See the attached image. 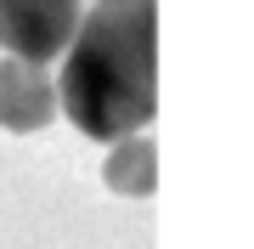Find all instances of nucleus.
Returning a JSON list of instances; mask_svg holds the SVG:
<instances>
[{"label": "nucleus", "instance_id": "3", "mask_svg": "<svg viewBox=\"0 0 254 249\" xmlns=\"http://www.w3.org/2000/svg\"><path fill=\"white\" fill-rule=\"evenodd\" d=\"M57 113H63V96H57L51 68L0 51V125L17 130V136H34V130H46L57 119Z\"/></svg>", "mask_w": 254, "mask_h": 249}, {"label": "nucleus", "instance_id": "1", "mask_svg": "<svg viewBox=\"0 0 254 249\" xmlns=\"http://www.w3.org/2000/svg\"><path fill=\"white\" fill-rule=\"evenodd\" d=\"M63 113L79 136L119 142L158 113V0H91L57 74Z\"/></svg>", "mask_w": 254, "mask_h": 249}, {"label": "nucleus", "instance_id": "4", "mask_svg": "<svg viewBox=\"0 0 254 249\" xmlns=\"http://www.w3.org/2000/svg\"><path fill=\"white\" fill-rule=\"evenodd\" d=\"M102 181H108V193H119V198H153V187H158V148H153V136L136 130V136L108 142Z\"/></svg>", "mask_w": 254, "mask_h": 249}, {"label": "nucleus", "instance_id": "2", "mask_svg": "<svg viewBox=\"0 0 254 249\" xmlns=\"http://www.w3.org/2000/svg\"><path fill=\"white\" fill-rule=\"evenodd\" d=\"M79 17H85V0H0V51L51 68L63 63Z\"/></svg>", "mask_w": 254, "mask_h": 249}]
</instances>
